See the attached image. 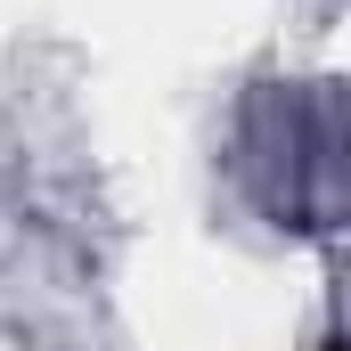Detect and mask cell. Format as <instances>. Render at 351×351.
<instances>
[{"label": "cell", "instance_id": "1", "mask_svg": "<svg viewBox=\"0 0 351 351\" xmlns=\"http://www.w3.org/2000/svg\"><path fill=\"white\" fill-rule=\"evenodd\" d=\"M327 351H335V343H327Z\"/></svg>", "mask_w": 351, "mask_h": 351}]
</instances>
